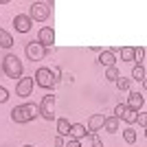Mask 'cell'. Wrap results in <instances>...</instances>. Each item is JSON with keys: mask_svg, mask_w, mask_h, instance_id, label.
Instances as JSON below:
<instances>
[{"mask_svg": "<svg viewBox=\"0 0 147 147\" xmlns=\"http://www.w3.org/2000/svg\"><path fill=\"white\" fill-rule=\"evenodd\" d=\"M51 16V5L49 2H33L31 5V11H29V18L31 22L35 20V22H44V20H49Z\"/></svg>", "mask_w": 147, "mask_h": 147, "instance_id": "cell-4", "label": "cell"}, {"mask_svg": "<svg viewBox=\"0 0 147 147\" xmlns=\"http://www.w3.org/2000/svg\"><path fill=\"white\" fill-rule=\"evenodd\" d=\"M55 147H64V136H57L55 138Z\"/></svg>", "mask_w": 147, "mask_h": 147, "instance_id": "cell-28", "label": "cell"}, {"mask_svg": "<svg viewBox=\"0 0 147 147\" xmlns=\"http://www.w3.org/2000/svg\"><path fill=\"white\" fill-rule=\"evenodd\" d=\"M125 105H127L129 110H134V112H141L143 105H145V97H143L141 92H129V99H127Z\"/></svg>", "mask_w": 147, "mask_h": 147, "instance_id": "cell-10", "label": "cell"}, {"mask_svg": "<svg viewBox=\"0 0 147 147\" xmlns=\"http://www.w3.org/2000/svg\"><path fill=\"white\" fill-rule=\"evenodd\" d=\"M68 136L75 138V141H81V138L86 136V125H84V123H73L70 129H68Z\"/></svg>", "mask_w": 147, "mask_h": 147, "instance_id": "cell-12", "label": "cell"}, {"mask_svg": "<svg viewBox=\"0 0 147 147\" xmlns=\"http://www.w3.org/2000/svg\"><path fill=\"white\" fill-rule=\"evenodd\" d=\"M31 24H33V22H31V18H29V16H24V13H20V16H16V18H13V26H16V31H18V33H29V31H31Z\"/></svg>", "mask_w": 147, "mask_h": 147, "instance_id": "cell-9", "label": "cell"}, {"mask_svg": "<svg viewBox=\"0 0 147 147\" xmlns=\"http://www.w3.org/2000/svg\"><path fill=\"white\" fill-rule=\"evenodd\" d=\"M123 121H125V123H136V119H138V112H134V110H129V108H127V110H125V112H123Z\"/></svg>", "mask_w": 147, "mask_h": 147, "instance_id": "cell-21", "label": "cell"}, {"mask_svg": "<svg viewBox=\"0 0 147 147\" xmlns=\"http://www.w3.org/2000/svg\"><path fill=\"white\" fill-rule=\"evenodd\" d=\"M117 88H119V90H129V79L119 77V79H117Z\"/></svg>", "mask_w": 147, "mask_h": 147, "instance_id": "cell-24", "label": "cell"}, {"mask_svg": "<svg viewBox=\"0 0 147 147\" xmlns=\"http://www.w3.org/2000/svg\"><path fill=\"white\" fill-rule=\"evenodd\" d=\"M7 101H9V90L0 86V103H7Z\"/></svg>", "mask_w": 147, "mask_h": 147, "instance_id": "cell-25", "label": "cell"}, {"mask_svg": "<svg viewBox=\"0 0 147 147\" xmlns=\"http://www.w3.org/2000/svg\"><path fill=\"white\" fill-rule=\"evenodd\" d=\"M24 147H33V145H24Z\"/></svg>", "mask_w": 147, "mask_h": 147, "instance_id": "cell-29", "label": "cell"}, {"mask_svg": "<svg viewBox=\"0 0 147 147\" xmlns=\"http://www.w3.org/2000/svg\"><path fill=\"white\" fill-rule=\"evenodd\" d=\"M40 117L46 119V121H53L55 119V94H46L40 103Z\"/></svg>", "mask_w": 147, "mask_h": 147, "instance_id": "cell-5", "label": "cell"}, {"mask_svg": "<svg viewBox=\"0 0 147 147\" xmlns=\"http://www.w3.org/2000/svg\"><path fill=\"white\" fill-rule=\"evenodd\" d=\"M103 121H105L103 114H92V117L88 119V132H90V134H97L99 129L103 127Z\"/></svg>", "mask_w": 147, "mask_h": 147, "instance_id": "cell-11", "label": "cell"}, {"mask_svg": "<svg viewBox=\"0 0 147 147\" xmlns=\"http://www.w3.org/2000/svg\"><path fill=\"white\" fill-rule=\"evenodd\" d=\"M37 117H40V105H35V103H24V105H18V108L11 110L13 123H29Z\"/></svg>", "mask_w": 147, "mask_h": 147, "instance_id": "cell-1", "label": "cell"}, {"mask_svg": "<svg viewBox=\"0 0 147 147\" xmlns=\"http://www.w3.org/2000/svg\"><path fill=\"white\" fill-rule=\"evenodd\" d=\"M132 79L145 84V66H134L132 68Z\"/></svg>", "mask_w": 147, "mask_h": 147, "instance_id": "cell-18", "label": "cell"}, {"mask_svg": "<svg viewBox=\"0 0 147 147\" xmlns=\"http://www.w3.org/2000/svg\"><path fill=\"white\" fill-rule=\"evenodd\" d=\"M143 59H145V49L143 46L134 49V61H138V66H143Z\"/></svg>", "mask_w": 147, "mask_h": 147, "instance_id": "cell-23", "label": "cell"}, {"mask_svg": "<svg viewBox=\"0 0 147 147\" xmlns=\"http://www.w3.org/2000/svg\"><path fill=\"white\" fill-rule=\"evenodd\" d=\"M119 77H121V73L117 70V66H112V68H105V79H110V81H117Z\"/></svg>", "mask_w": 147, "mask_h": 147, "instance_id": "cell-22", "label": "cell"}, {"mask_svg": "<svg viewBox=\"0 0 147 147\" xmlns=\"http://www.w3.org/2000/svg\"><path fill=\"white\" fill-rule=\"evenodd\" d=\"M121 57H123V61H134V46H123Z\"/></svg>", "mask_w": 147, "mask_h": 147, "instance_id": "cell-19", "label": "cell"}, {"mask_svg": "<svg viewBox=\"0 0 147 147\" xmlns=\"http://www.w3.org/2000/svg\"><path fill=\"white\" fill-rule=\"evenodd\" d=\"M136 121L141 123V127H145V125H147V114L141 110V112H138V119H136Z\"/></svg>", "mask_w": 147, "mask_h": 147, "instance_id": "cell-26", "label": "cell"}, {"mask_svg": "<svg viewBox=\"0 0 147 147\" xmlns=\"http://www.w3.org/2000/svg\"><path fill=\"white\" fill-rule=\"evenodd\" d=\"M114 53L112 51H101V55H99V64L101 66H105V68H112L114 66Z\"/></svg>", "mask_w": 147, "mask_h": 147, "instance_id": "cell-13", "label": "cell"}, {"mask_svg": "<svg viewBox=\"0 0 147 147\" xmlns=\"http://www.w3.org/2000/svg\"><path fill=\"white\" fill-rule=\"evenodd\" d=\"M81 141H84L81 147H103V143H101V138H99L97 134H86Z\"/></svg>", "mask_w": 147, "mask_h": 147, "instance_id": "cell-14", "label": "cell"}, {"mask_svg": "<svg viewBox=\"0 0 147 147\" xmlns=\"http://www.w3.org/2000/svg\"><path fill=\"white\" fill-rule=\"evenodd\" d=\"M123 141L127 143V145H132V143H136V132L132 127H127V129H123Z\"/></svg>", "mask_w": 147, "mask_h": 147, "instance_id": "cell-20", "label": "cell"}, {"mask_svg": "<svg viewBox=\"0 0 147 147\" xmlns=\"http://www.w3.org/2000/svg\"><path fill=\"white\" fill-rule=\"evenodd\" d=\"M24 53H26V57H29L31 61H42L44 57H46V49H44L40 42H29L24 46Z\"/></svg>", "mask_w": 147, "mask_h": 147, "instance_id": "cell-6", "label": "cell"}, {"mask_svg": "<svg viewBox=\"0 0 147 147\" xmlns=\"http://www.w3.org/2000/svg\"><path fill=\"white\" fill-rule=\"evenodd\" d=\"M33 81H35L40 88H53L57 84V79H55V75H53V70L51 68H37L35 70V77H33Z\"/></svg>", "mask_w": 147, "mask_h": 147, "instance_id": "cell-3", "label": "cell"}, {"mask_svg": "<svg viewBox=\"0 0 147 147\" xmlns=\"http://www.w3.org/2000/svg\"><path fill=\"white\" fill-rule=\"evenodd\" d=\"M37 42L42 44L44 49H49V46H53V44H55V31L51 29V26H44V29H40V35H37Z\"/></svg>", "mask_w": 147, "mask_h": 147, "instance_id": "cell-8", "label": "cell"}, {"mask_svg": "<svg viewBox=\"0 0 147 147\" xmlns=\"http://www.w3.org/2000/svg\"><path fill=\"white\" fill-rule=\"evenodd\" d=\"M0 46H2V49H11V46H13L11 33H7L5 29H0Z\"/></svg>", "mask_w": 147, "mask_h": 147, "instance_id": "cell-16", "label": "cell"}, {"mask_svg": "<svg viewBox=\"0 0 147 147\" xmlns=\"http://www.w3.org/2000/svg\"><path fill=\"white\" fill-rule=\"evenodd\" d=\"M103 129L105 132H119V119L112 114V117H105V121H103Z\"/></svg>", "mask_w": 147, "mask_h": 147, "instance_id": "cell-15", "label": "cell"}, {"mask_svg": "<svg viewBox=\"0 0 147 147\" xmlns=\"http://www.w3.org/2000/svg\"><path fill=\"white\" fill-rule=\"evenodd\" d=\"M68 129H70L68 119H57V136H68Z\"/></svg>", "mask_w": 147, "mask_h": 147, "instance_id": "cell-17", "label": "cell"}, {"mask_svg": "<svg viewBox=\"0 0 147 147\" xmlns=\"http://www.w3.org/2000/svg\"><path fill=\"white\" fill-rule=\"evenodd\" d=\"M2 70H5V75L9 77V79H20L24 68H22V61H20L18 55L7 53V55L2 57Z\"/></svg>", "mask_w": 147, "mask_h": 147, "instance_id": "cell-2", "label": "cell"}, {"mask_svg": "<svg viewBox=\"0 0 147 147\" xmlns=\"http://www.w3.org/2000/svg\"><path fill=\"white\" fill-rule=\"evenodd\" d=\"M33 77H20L18 79V86H16V92H18V97H31V92H33Z\"/></svg>", "mask_w": 147, "mask_h": 147, "instance_id": "cell-7", "label": "cell"}, {"mask_svg": "<svg viewBox=\"0 0 147 147\" xmlns=\"http://www.w3.org/2000/svg\"><path fill=\"white\" fill-rule=\"evenodd\" d=\"M64 147H81V141H75V138H68V143H64Z\"/></svg>", "mask_w": 147, "mask_h": 147, "instance_id": "cell-27", "label": "cell"}]
</instances>
